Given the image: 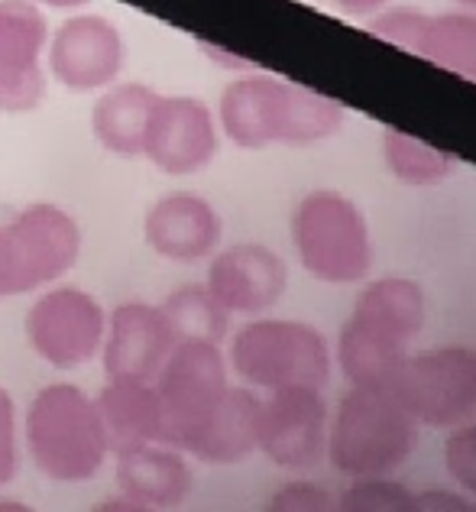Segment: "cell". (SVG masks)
<instances>
[{
	"label": "cell",
	"mask_w": 476,
	"mask_h": 512,
	"mask_svg": "<svg viewBox=\"0 0 476 512\" xmlns=\"http://www.w3.org/2000/svg\"><path fill=\"white\" fill-rule=\"evenodd\" d=\"M347 120V107L289 78L247 72L221 94V127L243 150L311 146L331 140Z\"/></svg>",
	"instance_id": "1"
},
{
	"label": "cell",
	"mask_w": 476,
	"mask_h": 512,
	"mask_svg": "<svg viewBox=\"0 0 476 512\" xmlns=\"http://www.w3.org/2000/svg\"><path fill=\"white\" fill-rule=\"evenodd\" d=\"M428 295L415 279L366 282L340 328L334 363L350 386H383L425 328Z\"/></svg>",
	"instance_id": "2"
},
{
	"label": "cell",
	"mask_w": 476,
	"mask_h": 512,
	"mask_svg": "<svg viewBox=\"0 0 476 512\" xmlns=\"http://www.w3.org/2000/svg\"><path fill=\"white\" fill-rule=\"evenodd\" d=\"M418 448V422L386 386H350L328 425V461L340 477L396 474Z\"/></svg>",
	"instance_id": "3"
},
{
	"label": "cell",
	"mask_w": 476,
	"mask_h": 512,
	"mask_svg": "<svg viewBox=\"0 0 476 512\" xmlns=\"http://www.w3.org/2000/svg\"><path fill=\"white\" fill-rule=\"evenodd\" d=\"M292 244L308 276L331 286H357L370 276L376 247L366 214L334 188H315L292 211Z\"/></svg>",
	"instance_id": "4"
},
{
	"label": "cell",
	"mask_w": 476,
	"mask_h": 512,
	"mask_svg": "<svg viewBox=\"0 0 476 512\" xmlns=\"http://www.w3.org/2000/svg\"><path fill=\"white\" fill-rule=\"evenodd\" d=\"M26 444L49 480L81 483L101 470L107 457L104 428L94 402L81 389L46 386L26 415Z\"/></svg>",
	"instance_id": "5"
},
{
	"label": "cell",
	"mask_w": 476,
	"mask_h": 512,
	"mask_svg": "<svg viewBox=\"0 0 476 512\" xmlns=\"http://www.w3.org/2000/svg\"><path fill=\"white\" fill-rule=\"evenodd\" d=\"M230 367L256 389L315 386L324 389L334 373L328 338L292 318H256L230 341Z\"/></svg>",
	"instance_id": "6"
},
{
	"label": "cell",
	"mask_w": 476,
	"mask_h": 512,
	"mask_svg": "<svg viewBox=\"0 0 476 512\" xmlns=\"http://www.w3.org/2000/svg\"><path fill=\"white\" fill-rule=\"evenodd\" d=\"M418 428H444L476 415V347L438 344L408 350L383 383Z\"/></svg>",
	"instance_id": "7"
},
{
	"label": "cell",
	"mask_w": 476,
	"mask_h": 512,
	"mask_svg": "<svg viewBox=\"0 0 476 512\" xmlns=\"http://www.w3.org/2000/svg\"><path fill=\"white\" fill-rule=\"evenodd\" d=\"M331 409L315 386L272 389L260 402L256 448L285 470H311L328 454Z\"/></svg>",
	"instance_id": "8"
},
{
	"label": "cell",
	"mask_w": 476,
	"mask_h": 512,
	"mask_svg": "<svg viewBox=\"0 0 476 512\" xmlns=\"http://www.w3.org/2000/svg\"><path fill=\"white\" fill-rule=\"evenodd\" d=\"M156 393L166 412V444L182 441L204 422L227 393V360L211 341H179L159 370Z\"/></svg>",
	"instance_id": "9"
},
{
	"label": "cell",
	"mask_w": 476,
	"mask_h": 512,
	"mask_svg": "<svg viewBox=\"0 0 476 512\" xmlns=\"http://www.w3.org/2000/svg\"><path fill=\"white\" fill-rule=\"evenodd\" d=\"M370 33L476 85V13L386 7L370 17Z\"/></svg>",
	"instance_id": "10"
},
{
	"label": "cell",
	"mask_w": 476,
	"mask_h": 512,
	"mask_svg": "<svg viewBox=\"0 0 476 512\" xmlns=\"http://www.w3.org/2000/svg\"><path fill=\"white\" fill-rule=\"evenodd\" d=\"M10 266H13V292H30L56 282L75 266L81 250V231L56 205H33L20 211L4 227Z\"/></svg>",
	"instance_id": "11"
},
{
	"label": "cell",
	"mask_w": 476,
	"mask_h": 512,
	"mask_svg": "<svg viewBox=\"0 0 476 512\" xmlns=\"http://www.w3.org/2000/svg\"><path fill=\"white\" fill-rule=\"evenodd\" d=\"M104 308L81 289H52L26 318V338L52 367H81L101 350Z\"/></svg>",
	"instance_id": "12"
},
{
	"label": "cell",
	"mask_w": 476,
	"mask_h": 512,
	"mask_svg": "<svg viewBox=\"0 0 476 512\" xmlns=\"http://www.w3.org/2000/svg\"><path fill=\"white\" fill-rule=\"evenodd\" d=\"M143 153L169 175H192L217 153L211 107L198 98H156L149 111Z\"/></svg>",
	"instance_id": "13"
},
{
	"label": "cell",
	"mask_w": 476,
	"mask_h": 512,
	"mask_svg": "<svg viewBox=\"0 0 476 512\" xmlns=\"http://www.w3.org/2000/svg\"><path fill=\"white\" fill-rule=\"evenodd\" d=\"M46 20L30 0H0V111H33L43 101L46 78L39 52Z\"/></svg>",
	"instance_id": "14"
},
{
	"label": "cell",
	"mask_w": 476,
	"mask_h": 512,
	"mask_svg": "<svg viewBox=\"0 0 476 512\" xmlns=\"http://www.w3.org/2000/svg\"><path fill=\"white\" fill-rule=\"evenodd\" d=\"M285 286L289 269L282 256L263 244H237L214 256L208 269V289L227 312L237 315H263L276 305Z\"/></svg>",
	"instance_id": "15"
},
{
	"label": "cell",
	"mask_w": 476,
	"mask_h": 512,
	"mask_svg": "<svg viewBox=\"0 0 476 512\" xmlns=\"http://www.w3.org/2000/svg\"><path fill=\"white\" fill-rule=\"evenodd\" d=\"M124 65V43L114 23L101 17H75L59 26L49 49V69L72 91L111 85Z\"/></svg>",
	"instance_id": "16"
},
{
	"label": "cell",
	"mask_w": 476,
	"mask_h": 512,
	"mask_svg": "<svg viewBox=\"0 0 476 512\" xmlns=\"http://www.w3.org/2000/svg\"><path fill=\"white\" fill-rule=\"evenodd\" d=\"M175 338L159 308L130 302L111 315V334L104 347V373L111 383H149L172 354Z\"/></svg>",
	"instance_id": "17"
},
{
	"label": "cell",
	"mask_w": 476,
	"mask_h": 512,
	"mask_svg": "<svg viewBox=\"0 0 476 512\" xmlns=\"http://www.w3.org/2000/svg\"><path fill=\"white\" fill-rule=\"evenodd\" d=\"M221 240V218L198 195L175 192L146 214V244L172 263H198Z\"/></svg>",
	"instance_id": "18"
},
{
	"label": "cell",
	"mask_w": 476,
	"mask_h": 512,
	"mask_svg": "<svg viewBox=\"0 0 476 512\" xmlns=\"http://www.w3.org/2000/svg\"><path fill=\"white\" fill-rule=\"evenodd\" d=\"M117 483L133 509H172L192 490V470L172 444H143L117 454Z\"/></svg>",
	"instance_id": "19"
},
{
	"label": "cell",
	"mask_w": 476,
	"mask_h": 512,
	"mask_svg": "<svg viewBox=\"0 0 476 512\" xmlns=\"http://www.w3.org/2000/svg\"><path fill=\"white\" fill-rule=\"evenodd\" d=\"M260 396L250 389H230L221 402L204 415V422L182 441L179 451L195 454L208 464H237L256 451L260 431Z\"/></svg>",
	"instance_id": "20"
},
{
	"label": "cell",
	"mask_w": 476,
	"mask_h": 512,
	"mask_svg": "<svg viewBox=\"0 0 476 512\" xmlns=\"http://www.w3.org/2000/svg\"><path fill=\"white\" fill-rule=\"evenodd\" d=\"M107 451L124 454L143 444H166V412L156 386L111 383L94 399Z\"/></svg>",
	"instance_id": "21"
},
{
	"label": "cell",
	"mask_w": 476,
	"mask_h": 512,
	"mask_svg": "<svg viewBox=\"0 0 476 512\" xmlns=\"http://www.w3.org/2000/svg\"><path fill=\"white\" fill-rule=\"evenodd\" d=\"M159 94L146 85H117L94 107V137L120 156L143 153V137Z\"/></svg>",
	"instance_id": "22"
},
{
	"label": "cell",
	"mask_w": 476,
	"mask_h": 512,
	"mask_svg": "<svg viewBox=\"0 0 476 512\" xmlns=\"http://www.w3.org/2000/svg\"><path fill=\"white\" fill-rule=\"evenodd\" d=\"M379 150H383L386 169L396 175L402 185H412V188L441 185L451 179L460 166V159L451 150H441V146L421 140L415 133L396 130V127H389L383 133V146H379Z\"/></svg>",
	"instance_id": "23"
},
{
	"label": "cell",
	"mask_w": 476,
	"mask_h": 512,
	"mask_svg": "<svg viewBox=\"0 0 476 512\" xmlns=\"http://www.w3.org/2000/svg\"><path fill=\"white\" fill-rule=\"evenodd\" d=\"M159 312L166 318L175 344L179 341L221 344L227 338L230 312L214 299L208 286H185L179 292H172Z\"/></svg>",
	"instance_id": "24"
},
{
	"label": "cell",
	"mask_w": 476,
	"mask_h": 512,
	"mask_svg": "<svg viewBox=\"0 0 476 512\" xmlns=\"http://www.w3.org/2000/svg\"><path fill=\"white\" fill-rule=\"evenodd\" d=\"M418 490L408 487L396 474L350 477L337 493V509L344 512H415Z\"/></svg>",
	"instance_id": "25"
},
{
	"label": "cell",
	"mask_w": 476,
	"mask_h": 512,
	"mask_svg": "<svg viewBox=\"0 0 476 512\" xmlns=\"http://www.w3.org/2000/svg\"><path fill=\"white\" fill-rule=\"evenodd\" d=\"M444 467L457 483V490L476 500V415L470 422L451 428L444 441Z\"/></svg>",
	"instance_id": "26"
},
{
	"label": "cell",
	"mask_w": 476,
	"mask_h": 512,
	"mask_svg": "<svg viewBox=\"0 0 476 512\" xmlns=\"http://www.w3.org/2000/svg\"><path fill=\"white\" fill-rule=\"evenodd\" d=\"M269 509H279V512H328V509H337V493L328 490L318 480L298 477V480L282 483V487L272 493Z\"/></svg>",
	"instance_id": "27"
},
{
	"label": "cell",
	"mask_w": 476,
	"mask_h": 512,
	"mask_svg": "<svg viewBox=\"0 0 476 512\" xmlns=\"http://www.w3.org/2000/svg\"><path fill=\"white\" fill-rule=\"evenodd\" d=\"M17 470V431H13V402L0 389V487Z\"/></svg>",
	"instance_id": "28"
},
{
	"label": "cell",
	"mask_w": 476,
	"mask_h": 512,
	"mask_svg": "<svg viewBox=\"0 0 476 512\" xmlns=\"http://www.w3.org/2000/svg\"><path fill=\"white\" fill-rule=\"evenodd\" d=\"M470 496L464 490H418L415 512H457V509H470Z\"/></svg>",
	"instance_id": "29"
},
{
	"label": "cell",
	"mask_w": 476,
	"mask_h": 512,
	"mask_svg": "<svg viewBox=\"0 0 476 512\" xmlns=\"http://www.w3.org/2000/svg\"><path fill=\"white\" fill-rule=\"evenodd\" d=\"M334 4L344 10V13H350V17H376L379 10H386V7H392V0H334Z\"/></svg>",
	"instance_id": "30"
},
{
	"label": "cell",
	"mask_w": 476,
	"mask_h": 512,
	"mask_svg": "<svg viewBox=\"0 0 476 512\" xmlns=\"http://www.w3.org/2000/svg\"><path fill=\"white\" fill-rule=\"evenodd\" d=\"M0 295H17V292H13V266H10V250H7L4 227H0Z\"/></svg>",
	"instance_id": "31"
},
{
	"label": "cell",
	"mask_w": 476,
	"mask_h": 512,
	"mask_svg": "<svg viewBox=\"0 0 476 512\" xmlns=\"http://www.w3.org/2000/svg\"><path fill=\"white\" fill-rule=\"evenodd\" d=\"M39 4H49V7H78V4H88V0H39Z\"/></svg>",
	"instance_id": "32"
},
{
	"label": "cell",
	"mask_w": 476,
	"mask_h": 512,
	"mask_svg": "<svg viewBox=\"0 0 476 512\" xmlns=\"http://www.w3.org/2000/svg\"><path fill=\"white\" fill-rule=\"evenodd\" d=\"M457 4V10H470V13H476V0H454Z\"/></svg>",
	"instance_id": "33"
}]
</instances>
